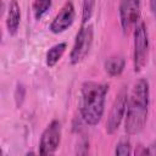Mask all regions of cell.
I'll list each match as a JSON object with an SVG mask.
<instances>
[{
	"label": "cell",
	"instance_id": "cell-17",
	"mask_svg": "<svg viewBox=\"0 0 156 156\" xmlns=\"http://www.w3.org/2000/svg\"><path fill=\"white\" fill-rule=\"evenodd\" d=\"M4 11H5V4L2 2V0H0V17L4 15Z\"/></svg>",
	"mask_w": 156,
	"mask_h": 156
},
{
	"label": "cell",
	"instance_id": "cell-1",
	"mask_svg": "<svg viewBox=\"0 0 156 156\" xmlns=\"http://www.w3.org/2000/svg\"><path fill=\"white\" fill-rule=\"evenodd\" d=\"M150 104V87L145 78L138 79L127 96L126 106V132L129 135H135L143 130L147 119Z\"/></svg>",
	"mask_w": 156,
	"mask_h": 156
},
{
	"label": "cell",
	"instance_id": "cell-15",
	"mask_svg": "<svg viewBox=\"0 0 156 156\" xmlns=\"http://www.w3.org/2000/svg\"><path fill=\"white\" fill-rule=\"evenodd\" d=\"M115 154L116 155H119V156H127L130 154V144L128 141H119L117 145H116V149H115Z\"/></svg>",
	"mask_w": 156,
	"mask_h": 156
},
{
	"label": "cell",
	"instance_id": "cell-11",
	"mask_svg": "<svg viewBox=\"0 0 156 156\" xmlns=\"http://www.w3.org/2000/svg\"><path fill=\"white\" fill-rule=\"evenodd\" d=\"M67 49V44L66 43H58V44H55L54 46H51L48 52H46V56H45V62H46V66L48 67H54L62 57V55L65 54Z\"/></svg>",
	"mask_w": 156,
	"mask_h": 156
},
{
	"label": "cell",
	"instance_id": "cell-2",
	"mask_svg": "<svg viewBox=\"0 0 156 156\" xmlns=\"http://www.w3.org/2000/svg\"><path fill=\"white\" fill-rule=\"evenodd\" d=\"M108 85L93 80L84 82L80 89V117L88 126H96L105 111Z\"/></svg>",
	"mask_w": 156,
	"mask_h": 156
},
{
	"label": "cell",
	"instance_id": "cell-16",
	"mask_svg": "<svg viewBox=\"0 0 156 156\" xmlns=\"http://www.w3.org/2000/svg\"><path fill=\"white\" fill-rule=\"evenodd\" d=\"M149 5H150L151 12L155 13V11H156V0H149Z\"/></svg>",
	"mask_w": 156,
	"mask_h": 156
},
{
	"label": "cell",
	"instance_id": "cell-13",
	"mask_svg": "<svg viewBox=\"0 0 156 156\" xmlns=\"http://www.w3.org/2000/svg\"><path fill=\"white\" fill-rule=\"evenodd\" d=\"M95 9V0H83L82 4V22L87 24L91 18Z\"/></svg>",
	"mask_w": 156,
	"mask_h": 156
},
{
	"label": "cell",
	"instance_id": "cell-18",
	"mask_svg": "<svg viewBox=\"0 0 156 156\" xmlns=\"http://www.w3.org/2000/svg\"><path fill=\"white\" fill-rule=\"evenodd\" d=\"M1 38H2V32H1V28H0V41H1Z\"/></svg>",
	"mask_w": 156,
	"mask_h": 156
},
{
	"label": "cell",
	"instance_id": "cell-7",
	"mask_svg": "<svg viewBox=\"0 0 156 156\" xmlns=\"http://www.w3.org/2000/svg\"><path fill=\"white\" fill-rule=\"evenodd\" d=\"M126 106H127V94L124 91H121L117 98L115 99L112 107L110 110L107 122H106V132L107 134H113L119 128L124 113H126Z\"/></svg>",
	"mask_w": 156,
	"mask_h": 156
},
{
	"label": "cell",
	"instance_id": "cell-10",
	"mask_svg": "<svg viewBox=\"0 0 156 156\" xmlns=\"http://www.w3.org/2000/svg\"><path fill=\"white\" fill-rule=\"evenodd\" d=\"M124 66H126V60L123 56L121 55H113V56H110L105 60V63H104V67H105V71L111 76V77H116V76H119L123 69H124Z\"/></svg>",
	"mask_w": 156,
	"mask_h": 156
},
{
	"label": "cell",
	"instance_id": "cell-14",
	"mask_svg": "<svg viewBox=\"0 0 156 156\" xmlns=\"http://www.w3.org/2000/svg\"><path fill=\"white\" fill-rule=\"evenodd\" d=\"M15 102H16V106L20 108L26 99V87L22 84V83H17L16 85V89H15Z\"/></svg>",
	"mask_w": 156,
	"mask_h": 156
},
{
	"label": "cell",
	"instance_id": "cell-19",
	"mask_svg": "<svg viewBox=\"0 0 156 156\" xmlns=\"http://www.w3.org/2000/svg\"><path fill=\"white\" fill-rule=\"evenodd\" d=\"M1 154H2V150H1V147H0V155H1Z\"/></svg>",
	"mask_w": 156,
	"mask_h": 156
},
{
	"label": "cell",
	"instance_id": "cell-9",
	"mask_svg": "<svg viewBox=\"0 0 156 156\" xmlns=\"http://www.w3.org/2000/svg\"><path fill=\"white\" fill-rule=\"evenodd\" d=\"M21 22V9L17 2V0H11L9 5V12H7V20H6V27L7 32L11 35H15L18 32Z\"/></svg>",
	"mask_w": 156,
	"mask_h": 156
},
{
	"label": "cell",
	"instance_id": "cell-3",
	"mask_svg": "<svg viewBox=\"0 0 156 156\" xmlns=\"http://www.w3.org/2000/svg\"><path fill=\"white\" fill-rule=\"evenodd\" d=\"M149 56V34L144 22H138L134 26V50H133V66L134 72L139 73L147 63Z\"/></svg>",
	"mask_w": 156,
	"mask_h": 156
},
{
	"label": "cell",
	"instance_id": "cell-8",
	"mask_svg": "<svg viewBox=\"0 0 156 156\" xmlns=\"http://www.w3.org/2000/svg\"><path fill=\"white\" fill-rule=\"evenodd\" d=\"M74 17H76V11L72 1H66L62 9L60 10V12L51 21L49 26L50 32L54 34H60L65 32L72 26V23L74 22Z\"/></svg>",
	"mask_w": 156,
	"mask_h": 156
},
{
	"label": "cell",
	"instance_id": "cell-12",
	"mask_svg": "<svg viewBox=\"0 0 156 156\" xmlns=\"http://www.w3.org/2000/svg\"><path fill=\"white\" fill-rule=\"evenodd\" d=\"M51 4V0H34L32 9L35 20H41V17L50 10Z\"/></svg>",
	"mask_w": 156,
	"mask_h": 156
},
{
	"label": "cell",
	"instance_id": "cell-6",
	"mask_svg": "<svg viewBox=\"0 0 156 156\" xmlns=\"http://www.w3.org/2000/svg\"><path fill=\"white\" fill-rule=\"evenodd\" d=\"M61 141V123L54 119L44 129L39 141V154L40 155H52Z\"/></svg>",
	"mask_w": 156,
	"mask_h": 156
},
{
	"label": "cell",
	"instance_id": "cell-5",
	"mask_svg": "<svg viewBox=\"0 0 156 156\" xmlns=\"http://www.w3.org/2000/svg\"><path fill=\"white\" fill-rule=\"evenodd\" d=\"M118 12L122 32L123 34H128L140 21V0H121Z\"/></svg>",
	"mask_w": 156,
	"mask_h": 156
},
{
	"label": "cell",
	"instance_id": "cell-4",
	"mask_svg": "<svg viewBox=\"0 0 156 156\" xmlns=\"http://www.w3.org/2000/svg\"><path fill=\"white\" fill-rule=\"evenodd\" d=\"M93 26L90 24H83L80 29L78 30L73 48L69 52V62L72 65L80 63L89 54L91 45H93Z\"/></svg>",
	"mask_w": 156,
	"mask_h": 156
}]
</instances>
